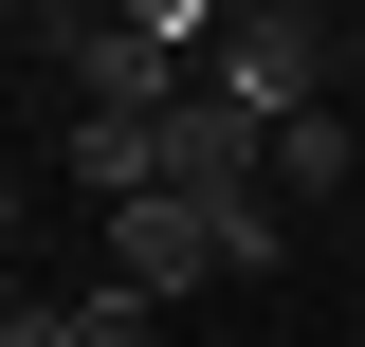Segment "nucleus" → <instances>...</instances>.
I'll return each instance as SVG.
<instances>
[{
  "label": "nucleus",
  "mask_w": 365,
  "mask_h": 347,
  "mask_svg": "<svg viewBox=\"0 0 365 347\" xmlns=\"http://www.w3.org/2000/svg\"><path fill=\"white\" fill-rule=\"evenodd\" d=\"M347 55H365V19H311V0H256V19H220L201 91H237L256 129H311V110H347Z\"/></svg>",
  "instance_id": "obj_1"
},
{
  "label": "nucleus",
  "mask_w": 365,
  "mask_h": 347,
  "mask_svg": "<svg viewBox=\"0 0 365 347\" xmlns=\"http://www.w3.org/2000/svg\"><path fill=\"white\" fill-rule=\"evenodd\" d=\"M73 110H182V91H201V55H220V0H110V19H73Z\"/></svg>",
  "instance_id": "obj_2"
},
{
  "label": "nucleus",
  "mask_w": 365,
  "mask_h": 347,
  "mask_svg": "<svg viewBox=\"0 0 365 347\" xmlns=\"http://www.w3.org/2000/svg\"><path fill=\"white\" fill-rule=\"evenodd\" d=\"M274 201H347V219H365V129H347V110L274 129Z\"/></svg>",
  "instance_id": "obj_3"
},
{
  "label": "nucleus",
  "mask_w": 365,
  "mask_h": 347,
  "mask_svg": "<svg viewBox=\"0 0 365 347\" xmlns=\"http://www.w3.org/2000/svg\"><path fill=\"white\" fill-rule=\"evenodd\" d=\"M73 329H91V347H146V329H165V311H146L128 274H91V293H73Z\"/></svg>",
  "instance_id": "obj_4"
},
{
  "label": "nucleus",
  "mask_w": 365,
  "mask_h": 347,
  "mask_svg": "<svg viewBox=\"0 0 365 347\" xmlns=\"http://www.w3.org/2000/svg\"><path fill=\"white\" fill-rule=\"evenodd\" d=\"M0 347H91V329H73V293H37V311H19Z\"/></svg>",
  "instance_id": "obj_5"
},
{
  "label": "nucleus",
  "mask_w": 365,
  "mask_h": 347,
  "mask_svg": "<svg viewBox=\"0 0 365 347\" xmlns=\"http://www.w3.org/2000/svg\"><path fill=\"white\" fill-rule=\"evenodd\" d=\"M19 219H37V165H0V274H19Z\"/></svg>",
  "instance_id": "obj_6"
}]
</instances>
